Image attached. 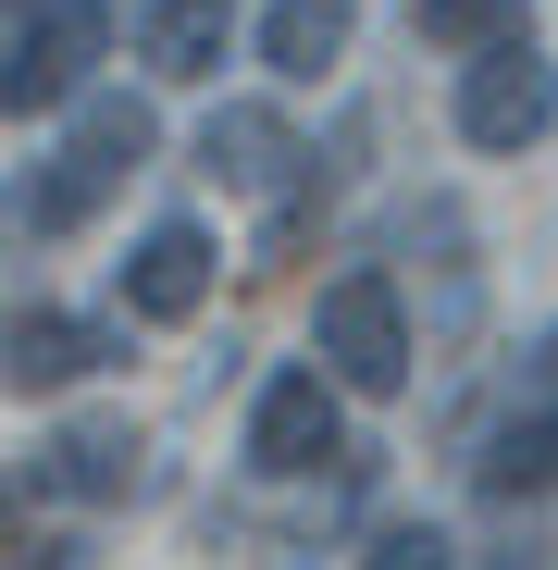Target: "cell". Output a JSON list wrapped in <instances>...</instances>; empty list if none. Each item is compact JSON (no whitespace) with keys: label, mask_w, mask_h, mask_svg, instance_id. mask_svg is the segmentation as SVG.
I'll use <instances>...</instances> for the list:
<instances>
[{"label":"cell","mask_w":558,"mask_h":570,"mask_svg":"<svg viewBox=\"0 0 558 570\" xmlns=\"http://www.w3.org/2000/svg\"><path fill=\"white\" fill-rule=\"evenodd\" d=\"M311 347L347 397H398L410 385V311H398V285L385 273H335L323 285V311H311Z\"/></svg>","instance_id":"cell-1"},{"label":"cell","mask_w":558,"mask_h":570,"mask_svg":"<svg viewBox=\"0 0 558 570\" xmlns=\"http://www.w3.org/2000/svg\"><path fill=\"white\" fill-rule=\"evenodd\" d=\"M149 137H161V125H149V100H87V112H75V149H62V161L26 186V199H13V224L62 236L87 199H100V186H125V174L149 161Z\"/></svg>","instance_id":"cell-2"},{"label":"cell","mask_w":558,"mask_h":570,"mask_svg":"<svg viewBox=\"0 0 558 570\" xmlns=\"http://www.w3.org/2000/svg\"><path fill=\"white\" fill-rule=\"evenodd\" d=\"M546 125H558V62L533 38H509V50H484L459 75V137L472 149H533Z\"/></svg>","instance_id":"cell-3"},{"label":"cell","mask_w":558,"mask_h":570,"mask_svg":"<svg viewBox=\"0 0 558 570\" xmlns=\"http://www.w3.org/2000/svg\"><path fill=\"white\" fill-rule=\"evenodd\" d=\"M112 50V13L100 0H50L38 26H13V62H0V100L13 112H62L75 87H87V62Z\"/></svg>","instance_id":"cell-4"},{"label":"cell","mask_w":558,"mask_h":570,"mask_svg":"<svg viewBox=\"0 0 558 570\" xmlns=\"http://www.w3.org/2000/svg\"><path fill=\"white\" fill-rule=\"evenodd\" d=\"M248 459H261V471H323V459H335V372H323V360H298V372L261 385Z\"/></svg>","instance_id":"cell-5"},{"label":"cell","mask_w":558,"mask_h":570,"mask_svg":"<svg viewBox=\"0 0 558 570\" xmlns=\"http://www.w3.org/2000/svg\"><path fill=\"white\" fill-rule=\"evenodd\" d=\"M212 273H224V261H212L199 224H149L137 261H125V311H137V323H186V311L212 298Z\"/></svg>","instance_id":"cell-6"},{"label":"cell","mask_w":558,"mask_h":570,"mask_svg":"<svg viewBox=\"0 0 558 570\" xmlns=\"http://www.w3.org/2000/svg\"><path fill=\"white\" fill-rule=\"evenodd\" d=\"M38 484H50V497H125V484H137V422H112V410H100V422H62V434L38 446Z\"/></svg>","instance_id":"cell-7"},{"label":"cell","mask_w":558,"mask_h":570,"mask_svg":"<svg viewBox=\"0 0 558 570\" xmlns=\"http://www.w3.org/2000/svg\"><path fill=\"white\" fill-rule=\"evenodd\" d=\"M100 347H112V335L75 323V311H13V397H62Z\"/></svg>","instance_id":"cell-8"},{"label":"cell","mask_w":558,"mask_h":570,"mask_svg":"<svg viewBox=\"0 0 558 570\" xmlns=\"http://www.w3.org/2000/svg\"><path fill=\"white\" fill-rule=\"evenodd\" d=\"M199 161H212L224 186H286L298 137H286V112H261V100H236V112H212V125H199Z\"/></svg>","instance_id":"cell-9"},{"label":"cell","mask_w":558,"mask_h":570,"mask_svg":"<svg viewBox=\"0 0 558 570\" xmlns=\"http://www.w3.org/2000/svg\"><path fill=\"white\" fill-rule=\"evenodd\" d=\"M347 26H360V0H273V13H261V62L311 87V75L347 50Z\"/></svg>","instance_id":"cell-10"},{"label":"cell","mask_w":558,"mask_h":570,"mask_svg":"<svg viewBox=\"0 0 558 570\" xmlns=\"http://www.w3.org/2000/svg\"><path fill=\"white\" fill-rule=\"evenodd\" d=\"M149 75H174V87H199V75H224V0H149Z\"/></svg>","instance_id":"cell-11"},{"label":"cell","mask_w":558,"mask_h":570,"mask_svg":"<svg viewBox=\"0 0 558 570\" xmlns=\"http://www.w3.org/2000/svg\"><path fill=\"white\" fill-rule=\"evenodd\" d=\"M472 471H484V497H558V410H533V422H497Z\"/></svg>","instance_id":"cell-12"},{"label":"cell","mask_w":558,"mask_h":570,"mask_svg":"<svg viewBox=\"0 0 558 570\" xmlns=\"http://www.w3.org/2000/svg\"><path fill=\"white\" fill-rule=\"evenodd\" d=\"M410 38H434V50H459V62H484V50L533 38V26H521V0H410Z\"/></svg>","instance_id":"cell-13"},{"label":"cell","mask_w":558,"mask_h":570,"mask_svg":"<svg viewBox=\"0 0 558 570\" xmlns=\"http://www.w3.org/2000/svg\"><path fill=\"white\" fill-rule=\"evenodd\" d=\"M360 570H447V533H434V521H398V533H372Z\"/></svg>","instance_id":"cell-14"},{"label":"cell","mask_w":558,"mask_h":570,"mask_svg":"<svg viewBox=\"0 0 558 570\" xmlns=\"http://www.w3.org/2000/svg\"><path fill=\"white\" fill-rule=\"evenodd\" d=\"M533 385H546V410H558V335H533Z\"/></svg>","instance_id":"cell-15"}]
</instances>
